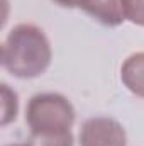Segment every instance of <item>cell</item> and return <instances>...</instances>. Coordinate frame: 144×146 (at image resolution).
<instances>
[{
    "instance_id": "9",
    "label": "cell",
    "mask_w": 144,
    "mask_h": 146,
    "mask_svg": "<svg viewBox=\"0 0 144 146\" xmlns=\"http://www.w3.org/2000/svg\"><path fill=\"white\" fill-rule=\"evenodd\" d=\"M54 3H58L59 7H66V9H81V5L87 2V0H53Z\"/></svg>"
},
{
    "instance_id": "7",
    "label": "cell",
    "mask_w": 144,
    "mask_h": 146,
    "mask_svg": "<svg viewBox=\"0 0 144 146\" xmlns=\"http://www.w3.org/2000/svg\"><path fill=\"white\" fill-rule=\"evenodd\" d=\"M31 146H75L71 131L53 133V134H37L31 136Z\"/></svg>"
},
{
    "instance_id": "2",
    "label": "cell",
    "mask_w": 144,
    "mask_h": 146,
    "mask_svg": "<svg viewBox=\"0 0 144 146\" xmlns=\"http://www.w3.org/2000/svg\"><path fill=\"white\" fill-rule=\"evenodd\" d=\"M75 117L73 104L56 92L36 94L26 107V124L31 136L71 131Z\"/></svg>"
},
{
    "instance_id": "4",
    "label": "cell",
    "mask_w": 144,
    "mask_h": 146,
    "mask_svg": "<svg viewBox=\"0 0 144 146\" xmlns=\"http://www.w3.org/2000/svg\"><path fill=\"white\" fill-rule=\"evenodd\" d=\"M81 9L92 19L107 27H117L126 21L122 0H87Z\"/></svg>"
},
{
    "instance_id": "3",
    "label": "cell",
    "mask_w": 144,
    "mask_h": 146,
    "mask_svg": "<svg viewBox=\"0 0 144 146\" xmlns=\"http://www.w3.org/2000/svg\"><path fill=\"white\" fill-rule=\"evenodd\" d=\"M80 146H127L124 126L114 117H92L80 129Z\"/></svg>"
},
{
    "instance_id": "8",
    "label": "cell",
    "mask_w": 144,
    "mask_h": 146,
    "mask_svg": "<svg viewBox=\"0 0 144 146\" xmlns=\"http://www.w3.org/2000/svg\"><path fill=\"white\" fill-rule=\"evenodd\" d=\"M126 21L144 27V0H122Z\"/></svg>"
},
{
    "instance_id": "6",
    "label": "cell",
    "mask_w": 144,
    "mask_h": 146,
    "mask_svg": "<svg viewBox=\"0 0 144 146\" xmlns=\"http://www.w3.org/2000/svg\"><path fill=\"white\" fill-rule=\"evenodd\" d=\"M19 110V97L7 83H2V126L15 121Z\"/></svg>"
},
{
    "instance_id": "10",
    "label": "cell",
    "mask_w": 144,
    "mask_h": 146,
    "mask_svg": "<svg viewBox=\"0 0 144 146\" xmlns=\"http://www.w3.org/2000/svg\"><path fill=\"white\" fill-rule=\"evenodd\" d=\"M7 146H31L29 143L26 145V143H14V145H7Z\"/></svg>"
},
{
    "instance_id": "5",
    "label": "cell",
    "mask_w": 144,
    "mask_h": 146,
    "mask_svg": "<svg viewBox=\"0 0 144 146\" xmlns=\"http://www.w3.org/2000/svg\"><path fill=\"white\" fill-rule=\"evenodd\" d=\"M120 80L131 94L144 99V51L131 54L122 63Z\"/></svg>"
},
{
    "instance_id": "1",
    "label": "cell",
    "mask_w": 144,
    "mask_h": 146,
    "mask_svg": "<svg viewBox=\"0 0 144 146\" xmlns=\"http://www.w3.org/2000/svg\"><path fill=\"white\" fill-rule=\"evenodd\" d=\"M53 51L44 31L34 24H19L2 46V65L15 78H37L51 65Z\"/></svg>"
}]
</instances>
